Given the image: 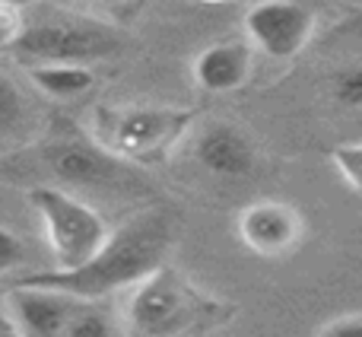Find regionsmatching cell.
Segmentation results:
<instances>
[{"label":"cell","mask_w":362,"mask_h":337,"mask_svg":"<svg viewBox=\"0 0 362 337\" xmlns=\"http://www.w3.org/2000/svg\"><path fill=\"white\" fill-rule=\"evenodd\" d=\"M25 163L48 178L38 185H54L70 194L131 185L127 163L115 159L93 137H83V134H54L42 140L35 150L25 153Z\"/></svg>","instance_id":"8992f818"},{"label":"cell","mask_w":362,"mask_h":337,"mask_svg":"<svg viewBox=\"0 0 362 337\" xmlns=\"http://www.w3.org/2000/svg\"><path fill=\"white\" fill-rule=\"evenodd\" d=\"M25 125H29V105L23 89L0 70V137H19Z\"/></svg>","instance_id":"5bb4252c"},{"label":"cell","mask_w":362,"mask_h":337,"mask_svg":"<svg viewBox=\"0 0 362 337\" xmlns=\"http://www.w3.org/2000/svg\"><path fill=\"white\" fill-rule=\"evenodd\" d=\"M235 236L248 251L261 258H283L305 239V219L283 200H255L235 219Z\"/></svg>","instance_id":"ba28073f"},{"label":"cell","mask_w":362,"mask_h":337,"mask_svg":"<svg viewBox=\"0 0 362 337\" xmlns=\"http://www.w3.org/2000/svg\"><path fill=\"white\" fill-rule=\"evenodd\" d=\"M29 80L38 93L51 96V99H76V96L89 93L95 86L93 70L76 67V64H42V67H29Z\"/></svg>","instance_id":"7c38bea8"},{"label":"cell","mask_w":362,"mask_h":337,"mask_svg":"<svg viewBox=\"0 0 362 337\" xmlns=\"http://www.w3.org/2000/svg\"><path fill=\"white\" fill-rule=\"evenodd\" d=\"M325 93L334 108L346 115H362V51L331 64L325 76Z\"/></svg>","instance_id":"4fadbf2b"},{"label":"cell","mask_w":362,"mask_h":337,"mask_svg":"<svg viewBox=\"0 0 362 337\" xmlns=\"http://www.w3.org/2000/svg\"><path fill=\"white\" fill-rule=\"evenodd\" d=\"M172 239H175L172 213L165 207H146L108 232V239L86 264L74 270H32V274L16 277L13 283L45 287L83 302H95L124 287H137L146 274L165 264Z\"/></svg>","instance_id":"6da1fadb"},{"label":"cell","mask_w":362,"mask_h":337,"mask_svg":"<svg viewBox=\"0 0 362 337\" xmlns=\"http://www.w3.org/2000/svg\"><path fill=\"white\" fill-rule=\"evenodd\" d=\"M95 4L108 6V10H118V6H127V4H134V0H95Z\"/></svg>","instance_id":"44dd1931"},{"label":"cell","mask_w":362,"mask_h":337,"mask_svg":"<svg viewBox=\"0 0 362 337\" xmlns=\"http://www.w3.org/2000/svg\"><path fill=\"white\" fill-rule=\"evenodd\" d=\"M315 337H362V312L334 315V319L321 321Z\"/></svg>","instance_id":"d6986e66"},{"label":"cell","mask_w":362,"mask_h":337,"mask_svg":"<svg viewBox=\"0 0 362 337\" xmlns=\"http://www.w3.org/2000/svg\"><path fill=\"white\" fill-rule=\"evenodd\" d=\"M197 112L172 105H95L89 137L121 163L153 166L194 127Z\"/></svg>","instance_id":"3957f363"},{"label":"cell","mask_w":362,"mask_h":337,"mask_svg":"<svg viewBox=\"0 0 362 337\" xmlns=\"http://www.w3.org/2000/svg\"><path fill=\"white\" fill-rule=\"evenodd\" d=\"M121 48H124V35L115 25L76 16V13H54L38 23H25L10 55L25 67H42V64L89 67L95 61L118 55Z\"/></svg>","instance_id":"277c9868"},{"label":"cell","mask_w":362,"mask_h":337,"mask_svg":"<svg viewBox=\"0 0 362 337\" xmlns=\"http://www.w3.org/2000/svg\"><path fill=\"white\" fill-rule=\"evenodd\" d=\"M83 299L54 293L45 287H25V283H13L6 290L4 309L10 321L16 325L19 337H61L67 321L80 309Z\"/></svg>","instance_id":"9c48e42d"},{"label":"cell","mask_w":362,"mask_h":337,"mask_svg":"<svg viewBox=\"0 0 362 337\" xmlns=\"http://www.w3.org/2000/svg\"><path fill=\"white\" fill-rule=\"evenodd\" d=\"M0 4H6V6H16V10H25V6H32L35 0H0Z\"/></svg>","instance_id":"7402d4cb"},{"label":"cell","mask_w":362,"mask_h":337,"mask_svg":"<svg viewBox=\"0 0 362 337\" xmlns=\"http://www.w3.org/2000/svg\"><path fill=\"white\" fill-rule=\"evenodd\" d=\"M29 207L42 219L54 270H74L86 264L108 239V223L93 204L54 185H32L25 191Z\"/></svg>","instance_id":"5b68a950"},{"label":"cell","mask_w":362,"mask_h":337,"mask_svg":"<svg viewBox=\"0 0 362 337\" xmlns=\"http://www.w3.org/2000/svg\"><path fill=\"white\" fill-rule=\"evenodd\" d=\"M23 29H25L23 10L0 4V55H10L13 45H16L19 35H23Z\"/></svg>","instance_id":"e0dca14e"},{"label":"cell","mask_w":362,"mask_h":337,"mask_svg":"<svg viewBox=\"0 0 362 337\" xmlns=\"http://www.w3.org/2000/svg\"><path fill=\"white\" fill-rule=\"evenodd\" d=\"M204 4H226V0H204Z\"/></svg>","instance_id":"603a6c76"},{"label":"cell","mask_w":362,"mask_h":337,"mask_svg":"<svg viewBox=\"0 0 362 337\" xmlns=\"http://www.w3.org/2000/svg\"><path fill=\"white\" fill-rule=\"evenodd\" d=\"M245 35L274 61L296 57L315 35V16L299 0H261L245 13Z\"/></svg>","instance_id":"52a82bcc"},{"label":"cell","mask_w":362,"mask_h":337,"mask_svg":"<svg viewBox=\"0 0 362 337\" xmlns=\"http://www.w3.org/2000/svg\"><path fill=\"white\" fill-rule=\"evenodd\" d=\"M200 168L219 178H248L257 168V147L232 121H206L191 140Z\"/></svg>","instance_id":"30bf717a"},{"label":"cell","mask_w":362,"mask_h":337,"mask_svg":"<svg viewBox=\"0 0 362 337\" xmlns=\"http://www.w3.org/2000/svg\"><path fill=\"white\" fill-rule=\"evenodd\" d=\"M331 166L337 168V175L353 188V191L362 194V144H340L334 147L331 153Z\"/></svg>","instance_id":"2e32d148"},{"label":"cell","mask_w":362,"mask_h":337,"mask_svg":"<svg viewBox=\"0 0 362 337\" xmlns=\"http://www.w3.org/2000/svg\"><path fill=\"white\" fill-rule=\"evenodd\" d=\"M194 83L204 93L229 96L248 83L251 70H255V57H251L248 42H213L194 57Z\"/></svg>","instance_id":"8fae6325"},{"label":"cell","mask_w":362,"mask_h":337,"mask_svg":"<svg viewBox=\"0 0 362 337\" xmlns=\"http://www.w3.org/2000/svg\"><path fill=\"white\" fill-rule=\"evenodd\" d=\"M0 337H19L16 325L10 321V315H6V309L0 306Z\"/></svg>","instance_id":"ffe728a7"},{"label":"cell","mask_w":362,"mask_h":337,"mask_svg":"<svg viewBox=\"0 0 362 337\" xmlns=\"http://www.w3.org/2000/svg\"><path fill=\"white\" fill-rule=\"evenodd\" d=\"M61 337H121V334L105 309L93 306V302H80V309L67 321Z\"/></svg>","instance_id":"9a60e30c"},{"label":"cell","mask_w":362,"mask_h":337,"mask_svg":"<svg viewBox=\"0 0 362 337\" xmlns=\"http://www.w3.org/2000/svg\"><path fill=\"white\" fill-rule=\"evenodd\" d=\"M25 261V245L16 232L0 226V274H10Z\"/></svg>","instance_id":"ac0fdd59"},{"label":"cell","mask_w":362,"mask_h":337,"mask_svg":"<svg viewBox=\"0 0 362 337\" xmlns=\"http://www.w3.org/2000/svg\"><path fill=\"white\" fill-rule=\"evenodd\" d=\"M235 315V302L206 293L169 261L146 274L127 302V328L134 337H204L226 328Z\"/></svg>","instance_id":"7a4b0ae2"}]
</instances>
